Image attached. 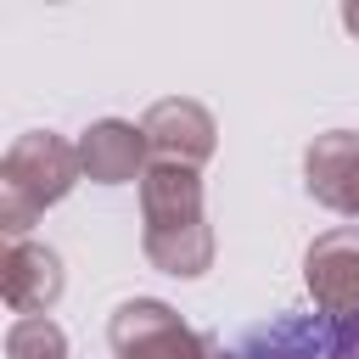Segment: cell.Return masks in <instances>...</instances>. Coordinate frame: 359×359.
Masks as SVG:
<instances>
[{
    "instance_id": "1",
    "label": "cell",
    "mask_w": 359,
    "mask_h": 359,
    "mask_svg": "<svg viewBox=\"0 0 359 359\" xmlns=\"http://www.w3.org/2000/svg\"><path fill=\"white\" fill-rule=\"evenodd\" d=\"M140 252L174 280H202L213 269V224L202 208V174L151 163L140 180Z\"/></svg>"
},
{
    "instance_id": "2",
    "label": "cell",
    "mask_w": 359,
    "mask_h": 359,
    "mask_svg": "<svg viewBox=\"0 0 359 359\" xmlns=\"http://www.w3.org/2000/svg\"><path fill=\"white\" fill-rule=\"evenodd\" d=\"M79 180H84L79 140H62L56 129L17 135L0 157V230H6V241H28L34 219L45 208H56Z\"/></svg>"
},
{
    "instance_id": "3",
    "label": "cell",
    "mask_w": 359,
    "mask_h": 359,
    "mask_svg": "<svg viewBox=\"0 0 359 359\" xmlns=\"http://www.w3.org/2000/svg\"><path fill=\"white\" fill-rule=\"evenodd\" d=\"M107 342L118 359H208V337L191 331L163 297H129L107 320Z\"/></svg>"
},
{
    "instance_id": "4",
    "label": "cell",
    "mask_w": 359,
    "mask_h": 359,
    "mask_svg": "<svg viewBox=\"0 0 359 359\" xmlns=\"http://www.w3.org/2000/svg\"><path fill=\"white\" fill-rule=\"evenodd\" d=\"M303 286L314 297V309L342 325L359 314V224H337L325 236L309 241L303 252Z\"/></svg>"
},
{
    "instance_id": "5",
    "label": "cell",
    "mask_w": 359,
    "mask_h": 359,
    "mask_svg": "<svg viewBox=\"0 0 359 359\" xmlns=\"http://www.w3.org/2000/svg\"><path fill=\"white\" fill-rule=\"evenodd\" d=\"M146 129V146H151V163H174V168H202L219 146V123L202 101L191 95H163L146 107L140 118Z\"/></svg>"
},
{
    "instance_id": "6",
    "label": "cell",
    "mask_w": 359,
    "mask_h": 359,
    "mask_svg": "<svg viewBox=\"0 0 359 359\" xmlns=\"http://www.w3.org/2000/svg\"><path fill=\"white\" fill-rule=\"evenodd\" d=\"M303 185L320 208L359 219V135L353 129H325L303 151Z\"/></svg>"
},
{
    "instance_id": "7",
    "label": "cell",
    "mask_w": 359,
    "mask_h": 359,
    "mask_svg": "<svg viewBox=\"0 0 359 359\" xmlns=\"http://www.w3.org/2000/svg\"><path fill=\"white\" fill-rule=\"evenodd\" d=\"M67 286V269H62V252L45 247V241H6V258H0V292L11 303V314H50L56 297Z\"/></svg>"
},
{
    "instance_id": "8",
    "label": "cell",
    "mask_w": 359,
    "mask_h": 359,
    "mask_svg": "<svg viewBox=\"0 0 359 359\" xmlns=\"http://www.w3.org/2000/svg\"><path fill=\"white\" fill-rule=\"evenodd\" d=\"M79 168L84 180L95 185H129V180H146L151 168V146H146V129L129 123V118H101L79 135Z\"/></svg>"
},
{
    "instance_id": "9",
    "label": "cell",
    "mask_w": 359,
    "mask_h": 359,
    "mask_svg": "<svg viewBox=\"0 0 359 359\" xmlns=\"http://www.w3.org/2000/svg\"><path fill=\"white\" fill-rule=\"evenodd\" d=\"M6 359H67V331L50 314H22L6 331Z\"/></svg>"
},
{
    "instance_id": "10",
    "label": "cell",
    "mask_w": 359,
    "mask_h": 359,
    "mask_svg": "<svg viewBox=\"0 0 359 359\" xmlns=\"http://www.w3.org/2000/svg\"><path fill=\"white\" fill-rule=\"evenodd\" d=\"M241 359H314V353L303 348V325H275V331H264V337L252 342V353H241Z\"/></svg>"
},
{
    "instance_id": "11",
    "label": "cell",
    "mask_w": 359,
    "mask_h": 359,
    "mask_svg": "<svg viewBox=\"0 0 359 359\" xmlns=\"http://www.w3.org/2000/svg\"><path fill=\"white\" fill-rule=\"evenodd\" d=\"M325 359H359V314L342 320V325H331V337H325Z\"/></svg>"
},
{
    "instance_id": "12",
    "label": "cell",
    "mask_w": 359,
    "mask_h": 359,
    "mask_svg": "<svg viewBox=\"0 0 359 359\" xmlns=\"http://www.w3.org/2000/svg\"><path fill=\"white\" fill-rule=\"evenodd\" d=\"M342 28H348V34H359V0H353V6H342Z\"/></svg>"
},
{
    "instance_id": "13",
    "label": "cell",
    "mask_w": 359,
    "mask_h": 359,
    "mask_svg": "<svg viewBox=\"0 0 359 359\" xmlns=\"http://www.w3.org/2000/svg\"><path fill=\"white\" fill-rule=\"evenodd\" d=\"M208 359H241V353H230V348H224L219 337H208Z\"/></svg>"
}]
</instances>
